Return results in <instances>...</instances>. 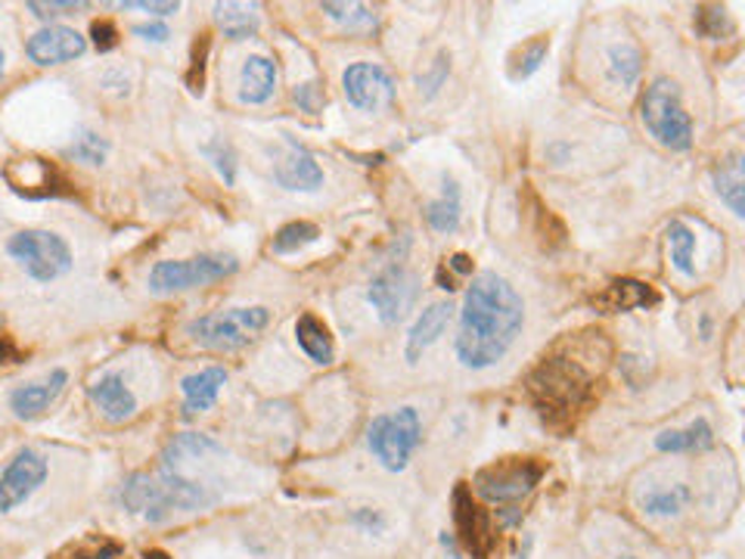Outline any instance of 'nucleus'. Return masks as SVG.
I'll return each instance as SVG.
<instances>
[{
  "instance_id": "nucleus-3",
  "label": "nucleus",
  "mask_w": 745,
  "mask_h": 559,
  "mask_svg": "<svg viewBox=\"0 0 745 559\" xmlns=\"http://www.w3.org/2000/svg\"><path fill=\"white\" fill-rule=\"evenodd\" d=\"M590 385H593V376L574 354H550V358H544L535 368V373H532V380H528V388H532V398L538 404L540 417L550 419V423L572 417L574 410L588 402Z\"/></svg>"
},
{
  "instance_id": "nucleus-24",
  "label": "nucleus",
  "mask_w": 745,
  "mask_h": 559,
  "mask_svg": "<svg viewBox=\"0 0 745 559\" xmlns=\"http://www.w3.org/2000/svg\"><path fill=\"white\" fill-rule=\"evenodd\" d=\"M714 190L730 206L736 218L745 215V175H743V156L733 153L724 162L714 165Z\"/></svg>"
},
{
  "instance_id": "nucleus-14",
  "label": "nucleus",
  "mask_w": 745,
  "mask_h": 559,
  "mask_svg": "<svg viewBox=\"0 0 745 559\" xmlns=\"http://www.w3.org/2000/svg\"><path fill=\"white\" fill-rule=\"evenodd\" d=\"M453 519H457V535L472 557H485L491 547V528L482 509L472 504V494L467 485H457L453 491Z\"/></svg>"
},
{
  "instance_id": "nucleus-29",
  "label": "nucleus",
  "mask_w": 745,
  "mask_h": 559,
  "mask_svg": "<svg viewBox=\"0 0 745 559\" xmlns=\"http://www.w3.org/2000/svg\"><path fill=\"white\" fill-rule=\"evenodd\" d=\"M668 245H671V262L683 274V277H695V233L683 221H671L668 224Z\"/></svg>"
},
{
  "instance_id": "nucleus-6",
  "label": "nucleus",
  "mask_w": 745,
  "mask_h": 559,
  "mask_svg": "<svg viewBox=\"0 0 745 559\" xmlns=\"http://www.w3.org/2000/svg\"><path fill=\"white\" fill-rule=\"evenodd\" d=\"M423 441V423L416 407H401L395 414H382L366 429V445L388 472H401Z\"/></svg>"
},
{
  "instance_id": "nucleus-45",
  "label": "nucleus",
  "mask_w": 745,
  "mask_h": 559,
  "mask_svg": "<svg viewBox=\"0 0 745 559\" xmlns=\"http://www.w3.org/2000/svg\"><path fill=\"white\" fill-rule=\"evenodd\" d=\"M441 544H445V550H448V559H463L460 557V550H457V544H453V535H441Z\"/></svg>"
},
{
  "instance_id": "nucleus-18",
  "label": "nucleus",
  "mask_w": 745,
  "mask_h": 559,
  "mask_svg": "<svg viewBox=\"0 0 745 559\" xmlns=\"http://www.w3.org/2000/svg\"><path fill=\"white\" fill-rule=\"evenodd\" d=\"M87 392H90V402L103 410V417L109 423H124V419L134 417V410H138V398L124 385V376H119V373H109L103 380H97Z\"/></svg>"
},
{
  "instance_id": "nucleus-27",
  "label": "nucleus",
  "mask_w": 745,
  "mask_h": 559,
  "mask_svg": "<svg viewBox=\"0 0 745 559\" xmlns=\"http://www.w3.org/2000/svg\"><path fill=\"white\" fill-rule=\"evenodd\" d=\"M259 7H249V3H215V19L218 25L224 29L227 37L233 41H243L259 32Z\"/></svg>"
},
{
  "instance_id": "nucleus-38",
  "label": "nucleus",
  "mask_w": 745,
  "mask_h": 559,
  "mask_svg": "<svg viewBox=\"0 0 745 559\" xmlns=\"http://www.w3.org/2000/svg\"><path fill=\"white\" fill-rule=\"evenodd\" d=\"M90 37H94V47L100 53H106L119 44V29H116L109 19H97V22L90 25Z\"/></svg>"
},
{
  "instance_id": "nucleus-33",
  "label": "nucleus",
  "mask_w": 745,
  "mask_h": 559,
  "mask_svg": "<svg viewBox=\"0 0 745 559\" xmlns=\"http://www.w3.org/2000/svg\"><path fill=\"white\" fill-rule=\"evenodd\" d=\"M320 10L336 22H342L348 29H370L376 25V13L364 3H320Z\"/></svg>"
},
{
  "instance_id": "nucleus-23",
  "label": "nucleus",
  "mask_w": 745,
  "mask_h": 559,
  "mask_svg": "<svg viewBox=\"0 0 745 559\" xmlns=\"http://www.w3.org/2000/svg\"><path fill=\"white\" fill-rule=\"evenodd\" d=\"M295 339L302 351L311 358L314 364H332L336 358V346H332L330 327L314 315H302L295 320Z\"/></svg>"
},
{
  "instance_id": "nucleus-48",
  "label": "nucleus",
  "mask_w": 745,
  "mask_h": 559,
  "mask_svg": "<svg viewBox=\"0 0 745 559\" xmlns=\"http://www.w3.org/2000/svg\"><path fill=\"white\" fill-rule=\"evenodd\" d=\"M3 63H7V56H3V51H0V75H3Z\"/></svg>"
},
{
  "instance_id": "nucleus-15",
  "label": "nucleus",
  "mask_w": 745,
  "mask_h": 559,
  "mask_svg": "<svg viewBox=\"0 0 745 559\" xmlns=\"http://www.w3.org/2000/svg\"><path fill=\"white\" fill-rule=\"evenodd\" d=\"M274 180L286 190L311 193L324 184V172L305 146H298L295 140H286V156L280 158L274 168Z\"/></svg>"
},
{
  "instance_id": "nucleus-13",
  "label": "nucleus",
  "mask_w": 745,
  "mask_h": 559,
  "mask_svg": "<svg viewBox=\"0 0 745 559\" xmlns=\"http://www.w3.org/2000/svg\"><path fill=\"white\" fill-rule=\"evenodd\" d=\"M85 51L87 41L69 25H47L37 35L29 37V44H25L29 59L37 66H59V63L78 59Z\"/></svg>"
},
{
  "instance_id": "nucleus-47",
  "label": "nucleus",
  "mask_w": 745,
  "mask_h": 559,
  "mask_svg": "<svg viewBox=\"0 0 745 559\" xmlns=\"http://www.w3.org/2000/svg\"><path fill=\"white\" fill-rule=\"evenodd\" d=\"M146 559H168L165 553H146Z\"/></svg>"
},
{
  "instance_id": "nucleus-22",
  "label": "nucleus",
  "mask_w": 745,
  "mask_h": 559,
  "mask_svg": "<svg viewBox=\"0 0 745 559\" xmlns=\"http://www.w3.org/2000/svg\"><path fill=\"white\" fill-rule=\"evenodd\" d=\"M277 88V66L267 56H249L243 63V75H240V100L243 103H267Z\"/></svg>"
},
{
  "instance_id": "nucleus-37",
  "label": "nucleus",
  "mask_w": 745,
  "mask_h": 559,
  "mask_svg": "<svg viewBox=\"0 0 745 559\" xmlns=\"http://www.w3.org/2000/svg\"><path fill=\"white\" fill-rule=\"evenodd\" d=\"M448 72H451V56H448V53H438V56H435L432 69H429L426 75H423V78H419V90H423L426 97H432L435 90L445 85Z\"/></svg>"
},
{
  "instance_id": "nucleus-28",
  "label": "nucleus",
  "mask_w": 745,
  "mask_h": 559,
  "mask_svg": "<svg viewBox=\"0 0 745 559\" xmlns=\"http://www.w3.org/2000/svg\"><path fill=\"white\" fill-rule=\"evenodd\" d=\"M547 53H550V37L538 35L532 37V41H525V44L516 47L513 56H510V66H506L510 78H513V81H522V78L535 75V72L540 69V63L547 59Z\"/></svg>"
},
{
  "instance_id": "nucleus-12",
  "label": "nucleus",
  "mask_w": 745,
  "mask_h": 559,
  "mask_svg": "<svg viewBox=\"0 0 745 559\" xmlns=\"http://www.w3.org/2000/svg\"><path fill=\"white\" fill-rule=\"evenodd\" d=\"M342 85H346L348 103L364 109V112H380V109L392 106V100H395L392 75L382 66H373V63L348 66L346 75H342Z\"/></svg>"
},
{
  "instance_id": "nucleus-10",
  "label": "nucleus",
  "mask_w": 745,
  "mask_h": 559,
  "mask_svg": "<svg viewBox=\"0 0 745 559\" xmlns=\"http://www.w3.org/2000/svg\"><path fill=\"white\" fill-rule=\"evenodd\" d=\"M416 293H419V283H416L414 274L401 264H392L373 277L366 298L376 308L382 324H398L414 308Z\"/></svg>"
},
{
  "instance_id": "nucleus-34",
  "label": "nucleus",
  "mask_w": 745,
  "mask_h": 559,
  "mask_svg": "<svg viewBox=\"0 0 745 559\" xmlns=\"http://www.w3.org/2000/svg\"><path fill=\"white\" fill-rule=\"evenodd\" d=\"M106 153H109V140L94 134V131H81L66 156L75 158V162H85V165H103Z\"/></svg>"
},
{
  "instance_id": "nucleus-31",
  "label": "nucleus",
  "mask_w": 745,
  "mask_h": 559,
  "mask_svg": "<svg viewBox=\"0 0 745 559\" xmlns=\"http://www.w3.org/2000/svg\"><path fill=\"white\" fill-rule=\"evenodd\" d=\"M317 237H320L317 224H311V221H293V224H286V228L277 230V237H274L271 249L280 252V255H289V252H298V249L311 245Z\"/></svg>"
},
{
  "instance_id": "nucleus-44",
  "label": "nucleus",
  "mask_w": 745,
  "mask_h": 559,
  "mask_svg": "<svg viewBox=\"0 0 745 559\" xmlns=\"http://www.w3.org/2000/svg\"><path fill=\"white\" fill-rule=\"evenodd\" d=\"M354 523L366 525V528H382V519L376 513H370V509H361V513H354Z\"/></svg>"
},
{
  "instance_id": "nucleus-30",
  "label": "nucleus",
  "mask_w": 745,
  "mask_h": 559,
  "mask_svg": "<svg viewBox=\"0 0 745 559\" xmlns=\"http://www.w3.org/2000/svg\"><path fill=\"white\" fill-rule=\"evenodd\" d=\"M690 504V489L687 485H671V489H659L643 497V513L649 516H677L680 509Z\"/></svg>"
},
{
  "instance_id": "nucleus-9",
  "label": "nucleus",
  "mask_w": 745,
  "mask_h": 559,
  "mask_svg": "<svg viewBox=\"0 0 745 559\" xmlns=\"http://www.w3.org/2000/svg\"><path fill=\"white\" fill-rule=\"evenodd\" d=\"M540 463L535 460H503L475 475V491L487 504H516L525 494H532L540 482Z\"/></svg>"
},
{
  "instance_id": "nucleus-26",
  "label": "nucleus",
  "mask_w": 745,
  "mask_h": 559,
  "mask_svg": "<svg viewBox=\"0 0 745 559\" xmlns=\"http://www.w3.org/2000/svg\"><path fill=\"white\" fill-rule=\"evenodd\" d=\"M426 221L438 233H453L460 228V187L453 177H445V190L441 196L426 206Z\"/></svg>"
},
{
  "instance_id": "nucleus-20",
  "label": "nucleus",
  "mask_w": 745,
  "mask_h": 559,
  "mask_svg": "<svg viewBox=\"0 0 745 559\" xmlns=\"http://www.w3.org/2000/svg\"><path fill=\"white\" fill-rule=\"evenodd\" d=\"M13 172H22V177L7 175L10 187L19 193V196H29V199H47V196H59L56 184L59 177L51 168V162H41V158H22V162H13L7 165Z\"/></svg>"
},
{
  "instance_id": "nucleus-40",
  "label": "nucleus",
  "mask_w": 745,
  "mask_h": 559,
  "mask_svg": "<svg viewBox=\"0 0 745 559\" xmlns=\"http://www.w3.org/2000/svg\"><path fill=\"white\" fill-rule=\"evenodd\" d=\"M81 7H85L81 0H66V3H37V0H29V10H32L37 19L59 17L63 10H81Z\"/></svg>"
},
{
  "instance_id": "nucleus-17",
  "label": "nucleus",
  "mask_w": 745,
  "mask_h": 559,
  "mask_svg": "<svg viewBox=\"0 0 745 559\" xmlns=\"http://www.w3.org/2000/svg\"><path fill=\"white\" fill-rule=\"evenodd\" d=\"M593 305L609 311V315H615V311H640V308L659 305V293L649 283H643V280L618 277L612 280L606 289L593 298Z\"/></svg>"
},
{
  "instance_id": "nucleus-46",
  "label": "nucleus",
  "mask_w": 745,
  "mask_h": 559,
  "mask_svg": "<svg viewBox=\"0 0 745 559\" xmlns=\"http://www.w3.org/2000/svg\"><path fill=\"white\" fill-rule=\"evenodd\" d=\"M112 557H116V547H106V550H100L97 557H90V559H112Z\"/></svg>"
},
{
  "instance_id": "nucleus-1",
  "label": "nucleus",
  "mask_w": 745,
  "mask_h": 559,
  "mask_svg": "<svg viewBox=\"0 0 745 559\" xmlns=\"http://www.w3.org/2000/svg\"><path fill=\"white\" fill-rule=\"evenodd\" d=\"M525 324V305L510 280L485 271L472 280L463 298V315L457 330V358L469 370L497 364L513 349Z\"/></svg>"
},
{
  "instance_id": "nucleus-21",
  "label": "nucleus",
  "mask_w": 745,
  "mask_h": 559,
  "mask_svg": "<svg viewBox=\"0 0 745 559\" xmlns=\"http://www.w3.org/2000/svg\"><path fill=\"white\" fill-rule=\"evenodd\" d=\"M451 302H435V305H429L423 315L416 317L414 330L407 336V361L410 364H416L423 358V351L429 349L432 342H438V336L448 330V324H451Z\"/></svg>"
},
{
  "instance_id": "nucleus-16",
  "label": "nucleus",
  "mask_w": 745,
  "mask_h": 559,
  "mask_svg": "<svg viewBox=\"0 0 745 559\" xmlns=\"http://www.w3.org/2000/svg\"><path fill=\"white\" fill-rule=\"evenodd\" d=\"M66 383H69V373H66V370H53L44 383L19 385V388H13V395H10L13 414H17L19 419L41 417V414L63 395Z\"/></svg>"
},
{
  "instance_id": "nucleus-19",
  "label": "nucleus",
  "mask_w": 745,
  "mask_h": 559,
  "mask_svg": "<svg viewBox=\"0 0 745 559\" xmlns=\"http://www.w3.org/2000/svg\"><path fill=\"white\" fill-rule=\"evenodd\" d=\"M227 383V370L224 368H206L199 373H190L184 376V417L190 419L196 414H206L211 404L218 402L221 388Z\"/></svg>"
},
{
  "instance_id": "nucleus-39",
  "label": "nucleus",
  "mask_w": 745,
  "mask_h": 559,
  "mask_svg": "<svg viewBox=\"0 0 745 559\" xmlns=\"http://www.w3.org/2000/svg\"><path fill=\"white\" fill-rule=\"evenodd\" d=\"M122 10H143V13H153V17H172L180 10L177 0H165V3H156V0H122L119 3Z\"/></svg>"
},
{
  "instance_id": "nucleus-36",
  "label": "nucleus",
  "mask_w": 745,
  "mask_h": 559,
  "mask_svg": "<svg viewBox=\"0 0 745 559\" xmlns=\"http://www.w3.org/2000/svg\"><path fill=\"white\" fill-rule=\"evenodd\" d=\"M206 56L208 35H199V41L193 44V66L187 72V88H190V94H202V85H206Z\"/></svg>"
},
{
  "instance_id": "nucleus-5",
  "label": "nucleus",
  "mask_w": 745,
  "mask_h": 559,
  "mask_svg": "<svg viewBox=\"0 0 745 559\" xmlns=\"http://www.w3.org/2000/svg\"><path fill=\"white\" fill-rule=\"evenodd\" d=\"M267 320H271L267 308H230L190 320L187 336L202 349L240 351L267 327Z\"/></svg>"
},
{
  "instance_id": "nucleus-2",
  "label": "nucleus",
  "mask_w": 745,
  "mask_h": 559,
  "mask_svg": "<svg viewBox=\"0 0 745 559\" xmlns=\"http://www.w3.org/2000/svg\"><path fill=\"white\" fill-rule=\"evenodd\" d=\"M211 501L202 485L180 475V467L162 460L158 472H138L122 485V504L134 516H143L146 523H165L174 509L190 513L202 509Z\"/></svg>"
},
{
  "instance_id": "nucleus-43",
  "label": "nucleus",
  "mask_w": 745,
  "mask_h": 559,
  "mask_svg": "<svg viewBox=\"0 0 745 559\" xmlns=\"http://www.w3.org/2000/svg\"><path fill=\"white\" fill-rule=\"evenodd\" d=\"M448 264H451L457 274H463V277H467V274H472V259H469V255H463V252L451 255V262H448Z\"/></svg>"
},
{
  "instance_id": "nucleus-11",
  "label": "nucleus",
  "mask_w": 745,
  "mask_h": 559,
  "mask_svg": "<svg viewBox=\"0 0 745 559\" xmlns=\"http://www.w3.org/2000/svg\"><path fill=\"white\" fill-rule=\"evenodd\" d=\"M47 479V460L25 448L13 457V463L0 475V513H10L19 504H25Z\"/></svg>"
},
{
  "instance_id": "nucleus-25",
  "label": "nucleus",
  "mask_w": 745,
  "mask_h": 559,
  "mask_svg": "<svg viewBox=\"0 0 745 559\" xmlns=\"http://www.w3.org/2000/svg\"><path fill=\"white\" fill-rule=\"evenodd\" d=\"M714 445V432L705 419H693L690 426L683 429H665L661 436H656V448L659 451H671V454H690V451H705Z\"/></svg>"
},
{
  "instance_id": "nucleus-32",
  "label": "nucleus",
  "mask_w": 745,
  "mask_h": 559,
  "mask_svg": "<svg viewBox=\"0 0 745 559\" xmlns=\"http://www.w3.org/2000/svg\"><path fill=\"white\" fill-rule=\"evenodd\" d=\"M609 63H612L615 81H622L624 88H631L643 69V56L634 44H615V47L609 51Z\"/></svg>"
},
{
  "instance_id": "nucleus-41",
  "label": "nucleus",
  "mask_w": 745,
  "mask_h": 559,
  "mask_svg": "<svg viewBox=\"0 0 745 559\" xmlns=\"http://www.w3.org/2000/svg\"><path fill=\"white\" fill-rule=\"evenodd\" d=\"M131 32L138 37H143V41H158V44L172 37L168 25H162V22H140V25H134Z\"/></svg>"
},
{
  "instance_id": "nucleus-35",
  "label": "nucleus",
  "mask_w": 745,
  "mask_h": 559,
  "mask_svg": "<svg viewBox=\"0 0 745 559\" xmlns=\"http://www.w3.org/2000/svg\"><path fill=\"white\" fill-rule=\"evenodd\" d=\"M202 153L215 162V168H218V175L224 177V184H233V180H237V156H233L230 143L215 140V143L202 146Z\"/></svg>"
},
{
  "instance_id": "nucleus-42",
  "label": "nucleus",
  "mask_w": 745,
  "mask_h": 559,
  "mask_svg": "<svg viewBox=\"0 0 745 559\" xmlns=\"http://www.w3.org/2000/svg\"><path fill=\"white\" fill-rule=\"evenodd\" d=\"M17 358H19V351L13 349L10 336H3V332H0V364H13Z\"/></svg>"
},
{
  "instance_id": "nucleus-4",
  "label": "nucleus",
  "mask_w": 745,
  "mask_h": 559,
  "mask_svg": "<svg viewBox=\"0 0 745 559\" xmlns=\"http://www.w3.org/2000/svg\"><path fill=\"white\" fill-rule=\"evenodd\" d=\"M640 116L649 138L671 153H683L693 146V119L683 109L680 88L671 78H656L643 94Z\"/></svg>"
},
{
  "instance_id": "nucleus-8",
  "label": "nucleus",
  "mask_w": 745,
  "mask_h": 559,
  "mask_svg": "<svg viewBox=\"0 0 745 559\" xmlns=\"http://www.w3.org/2000/svg\"><path fill=\"white\" fill-rule=\"evenodd\" d=\"M240 262L233 255L215 252V255H196V259H184V262H158L150 271V289L156 296H172V293H184V289H196L215 280H224L237 274Z\"/></svg>"
},
{
  "instance_id": "nucleus-7",
  "label": "nucleus",
  "mask_w": 745,
  "mask_h": 559,
  "mask_svg": "<svg viewBox=\"0 0 745 559\" xmlns=\"http://www.w3.org/2000/svg\"><path fill=\"white\" fill-rule=\"evenodd\" d=\"M7 252L22 264V271L29 277L41 280V283H51L72 271L69 243L51 230H19L17 237H10Z\"/></svg>"
}]
</instances>
